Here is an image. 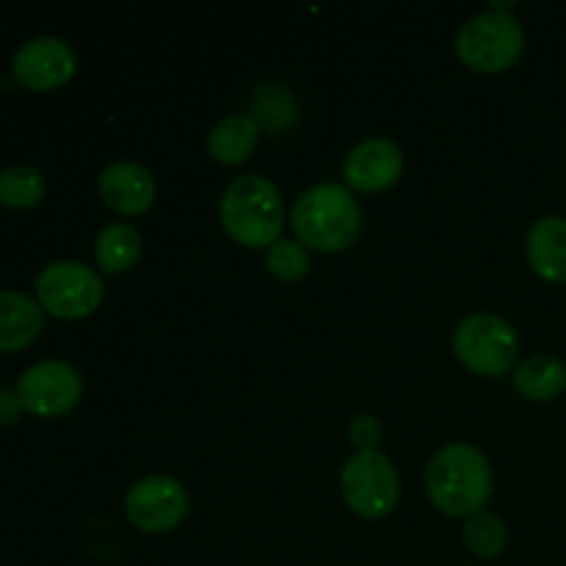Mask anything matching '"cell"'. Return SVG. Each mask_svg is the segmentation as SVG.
<instances>
[{
	"instance_id": "6da1fadb",
	"label": "cell",
	"mask_w": 566,
	"mask_h": 566,
	"mask_svg": "<svg viewBox=\"0 0 566 566\" xmlns=\"http://www.w3.org/2000/svg\"><path fill=\"white\" fill-rule=\"evenodd\" d=\"M426 490L440 512L470 520L490 503L495 473L484 451L468 442H451L429 459Z\"/></svg>"
},
{
	"instance_id": "7a4b0ae2",
	"label": "cell",
	"mask_w": 566,
	"mask_h": 566,
	"mask_svg": "<svg viewBox=\"0 0 566 566\" xmlns=\"http://www.w3.org/2000/svg\"><path fill=\"white\" fill-rule=\"evenodd\" d=\"M291 224L298 241L315 252H343L363 232V210L352 188L337 182H321L307 188L293 202Z\"/></svg>"
},
{
	"instance_id": "3957f363",
	"label": "cell",
	"mask_w": 566,
	"mask_h": 566,
	"mask_svg": "<svg viewBox=\"0 0 566 566\" xmlns=\"http://www.w3.org/2000/svg\"><path fill=\"white\" fill-rule=\"evenodd\" d=\"M219 216L227 235L249 249L274 247L285 230L282 193L263 175H243L232 180L221 197Z\"/></svg>"
},
{
	"instance_id": "277c9868",
	"label": "cell",
	"mask_w": 566,
	"mask_h": 566,
	"mask_svg": "<svg viewBox=\"0 0 566 566\" xmlns=\"http://www.w3.org/2000/svg\"><path fill=\"white\" fill-rule=\"evenodd\" d=\"M525 50V31L514 14L503 9L470 17L457 33V55L475 72H506Z\"/></svg>"
},
{
	"instance_id": "5b68a950",
	"label": "cell",
	"mask_w": 566,
	"mask_h": 566,
	"mask_svg": "<svg viewBox=\"0 0 566 566\" xmlns=\"http://www.w3.org/2000/svg\"><path fill=\"white\" fill-rule=\"evenodd\" d=\"M453 352L462 365L481 376H506L520 354V335L495 313H470L453 329Z\"/></svg>"
},
{
	"instance_id": "8992f818",
	"label": "cell",
	"mask_w": 566,
	"mask_h": 566,
	"mask_svg": "<svg viewBox=\"0 0 566 566\" xmlns=\"http://www.w3.org/2000/svg\"><path fill=\"white\" fill-rule=\"evenodd\" d=\"M340 490L346 506L365 520H381L398 506L401 479L381 451H357L340 473Z\"/></svg>"
},
{
	"instance_id": "52a82bcc",
	"label": "cell",
	"mask_w": 566,
	"mask_h": 566,
	"mask_svg": "<svg viewBox=\"0 0 566 566\" xmlns=\"http://www.w3.org/2000/svg\"><path fill=\"white\" fill-rule=\"evenodd\" d=\"M36 302L53 318H86L103 302V276L81 260H55L39 274Z\"/></svg>"
},
{
	"instance_id": "ba28073f",
	"label": "cell",
	"mask_w": 566,
	"mask_h": 566,
	"mask_svg": "<svg viewBox=\"0 0 566 566\" xmlns=\"http://www.w3.org/2000/svg\"><path fill=\"white\" fill-rule=\"evenodd\" d=\"M17 396H20L25 412L36 415V418H61L81 401L83 379L70 363L42 359L20 376Z\"/></svg>"
},
{
	"instance_id": "9c48e42d",
	"label": "cell",
	"mask_w": 566,
	"mask_h": 566,
	"mask_svg": "<svg viewBox=\"0 0 566 566\" xmlns=\"http://www.w3.org/2000/svg\"><path fill=\"white\" fill-rule=\"evenodd\" d=\"M125 514L147 534L175 531L188 514V492L171 475H147L136 481L125 497Z\"/></svg>"
},
{
	"instance_id": "30bf717a",
	"label": "cell",
	"mask_w": 566,
	"mask_h": 566,
	"mask_svg": "<svg viewBox=\"0 0 566 566\" xmlns=\"http://www.w3.org/2000/svg\"><path fill=\"white\" fill-rule=\"evenodd\" d=\"M14 77L33 92L61 88L77 70V55L66 39L36 36L14 53Z\"/></svg>"
},
{
	"instance_id": "8fae6325",
	"label": "cell",
	"mask_w": 566,
	"mask_h": 566,
	"mask_svg": "<svg viewBox=\"0 0 566 566\" xmlns=\"http://www.w3.org/2000/svg\"><path fill=\"white\" fill-rule=\"evenodd\" d=\"M403 171V153L390 138H365L352 153L346 155L343 164V177L354 191L379 193L396 186Z\"/></svg>"
},
{
	"instance_id": "7c38bea8",
	"label": "cell",
	"mask_w": 566,
	"mask_h": 566,
	"mask_svg": "<svg viewBox=\"0 0 566 566\" xmlns=\"http://www.w3.org/2000/svg\"><path fill=\"white\" fill-rule=\"evenodd\" d=\"M155 177L133 160H114L99 175V197L114 213L142 216L155 202Z\"/></svg>"
},
{
	"instance_id": "4fadbf2b",
	"label": "cell",
	"mask_w": 566,
	"mask_h": 566,
	"mask_svg": "<svg viewBox=\"0 0 566 566\" xmlns=\"http://www.w3.org/2000/svg\"><path fill=\"white\" fill-rule=\"evenodd\" d=\"M525 254L528 263L542 280L566 282V219L564 216H545L534 221L525 235Z\"/></svg>"
},
{
	"instance_id": "5bb4252c",
	"label": "cell",
	"mask_w": 566,
	"mask_h": 566,
	"mask_svg": "<svg viewBox=\"0 0 566 566\" xmlns=\"http://www.w3.org/2000/svg\"><path fill=\"white\" fill-rule=\"evenodd\" d=\"M44 329V310L31 296L0 291V352H22L39 340Z\"/></svg>"
},
{
	"instance_id": "9a60e30c",
	"label": "cell",
	"mask_w": 566,
	"mask_h": 566,
	"mask_svg": "<svg viewBox=\"0 0 566 566\" xmlns=\"http://www.w3.org/2000/svg\"><path fill=\"white\" fill-rule=\"evenodd\" d=\"M512 385L528 401H553L566 390V363L556 354H531L517 365Z\"/></svg>"
},
{
	"instance_id": "2e32d148",
	"label": "cell",
	"mask_w": 566,
	"mask_h": 566,
	"mask_svg": "<svg viewBox=\"0 0 566 566\" xmlns=\"http://www.w3.org/2000/svg\"><path fill=\"white\" fill-rule=\"evenodd\" d=\"M260 142V122L249 114L224 116L208 136L210 158L224 166L243 164Z\"/></svg>"
},
{
	"instance_id": "e0dca14e",
	"label": "cell",
	"mask_w": 566,
	"mask_h": 566,
	"mask_svg": "<svg viewBox=\"0 0 566 566\" xmlns=\"http://www.w3.org/2000/svg\"><path fill=\"white\" fill-rule=\"evenodd\" d=\"M94 258L105 274H125L142 258V235L127 221L105 224L94 241Z\"/></svg>"
},
{
	"instance_id": "ac0fdd59",
	"label": "cell",
	"mask_w": 566,
	"mask_h": 566,
	"mask_svg": "<svg viewBox=\"0 0 566 566\" xmlns=\"http://www.w3.org/2000/svg\"><path fill=\"white\" fill-rule=\"evenodd\" d=\"M48 193V180L33 166H11L0 171V205L11 210H25L39 205Z\"/></svg>"
},
{
	"instance_id": "d6986e66",
	"label": "cell",
	"mask_w": 566,
	"mask_h": 566,
	"mask_svg": "<svg viewBox=\"0 0 566 566\" xmlns=\"http://www.w3.org/2000/svg\"><path fill=\"white\" fill-rule=\"evenodd\" d=\"M509 531L497 514L479 512L464 523V545L475 558H497L506 551Z\"/></svg>"
},
{
	"instance_id": "ffe728a7",
	"label": "cell",
	"mask_w": 566,
	"mask_h": 566,
	"mask_svg": "<svg viewBox=\"0 0 566 566\" xmlns=\"http://www.w3.org/2000/svg\"><path fill=\"white\" fill-rule=\"evenodd\" d=\"M265 265L271 274L282 282H298L307 276L310 271V254L302 241H291V238H280L274 247L265 252Z\"/></svg>"
},
{
	"instance_id": "44dd1931",
	"label": "cell",
	"mask_w": 566,
	"mask_h": 566,
	"mask_svg": "<svg viewBox=\"0 0 566 566\" xmlns=\"http://www.w3.org/2000/svg\"><path fill=\"white\" fill-rule=\"evenodd\" d=\"M348 440L359 448V451H376L381 440V426L374 415H357L348 426Z\"/></svg>"
},
{
	"instance_id": "7402d4cb",
	"label": "cell",
	"mask_w": 566,
	"mask_h": 566,
	"mask_svg": "<svg viewBox=\"0 0 566 566\" xmlns=\"http://www.w3.org/2000/svg\"><path fill=\"white\" fill-rule=\"evenodd\" d=\"M25 412L17 390H0V426H11Z\"/></svg>"
}]
</instances>
